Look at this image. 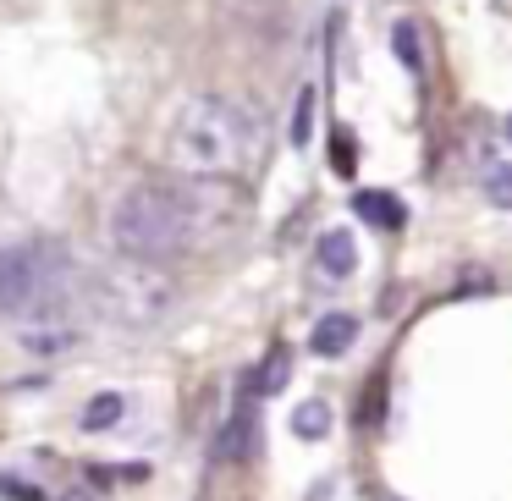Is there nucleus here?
Instances as JSON below:
<instances>
[{
	"label": "nucleus",
	"instance_id": "nucleus-1",
	"mask_svg": "<svg viewBox=\"0 0 512 501\" xmlns=\"http://www.w3.org/2000/svg\"><path fill=\"white\" fill-rule=\"evenodd\" d=\"M265 144V122H259L254 105L221 100V94H204L188 111L177 116V133H171V166L182 177H237L243 166L259 160Z\"/></svg>",
	"mask_w": 512,
	"mask_h": 501
},
{
	"label": "nucleus",
	"instance_id": "nucleus-2",
	"mask_svg": "<svg viewBox=\"0 0 512 501\" xmlns=\"http://www.w3.org/2000/svg\"><path fill=\"white\" fill-rule=\"evenodd\" d=\"M89 309L100 314L105 325H122V331H149L171 314L177 303V281L160 265H144V259H111L105 270H94V281L83 287Z\"/></svg>",
	"mask_w": 512,
	"mask_h": 501
},
{
	"label": "nucleus",
	"instance_id": "nucleus-3",
	"mask_svg": "<svg viewBox=\"0 0 512 501\" xmlns=\"http://www.w3.org/2000/svg\"><path fill=\"white\" fill-rule=\"evenodd\" d=\"M111 243L122 259H144V265H166V259L188 254L193 237L182 221L171 188H133L116 199L111 210Z\"/></svg>",
	"mask_w": 512,
	"mask_h": 501
},
{
	"label": "nucleus",
	"instance_id": "nucleus-4",
	"mask_svg": "<svg viewBox=\"0 0 512 501\" xmlns=\"http://www.w3.org/2000/svg\"><path fill=\"white\" fill-rule=\"evenodd\" d=\"M182 221H188L193 243H210V237H232L248 221V199L237 193L232 177H188L171 188Z\"/></svg>",
	"mask_w": 512,
	"mask_h": 501
},
{
	"label": "nucleus",
	"instance_id": "nucleus-5",
	"mask_svg": "<svg viewBox=\"0 0 512 501\" xmlns=\"http://www.w3.org/2000/svg\"><path fill=\"white\" fill-rule=\"evenodd\" d=\"M353 342H358V320H353V314H325V320L314 325V336H309V347H314L320 358L347 353Z\"/></svg>",
	"mask_w": 512,
	"mask_h": 501
},
{
	"label": "nucleus",
	"instance_id": "nucleus-6",
	"mask_svg": "<svg viewBox=\"0 0 512 501\" xmlns=\"http://www.w3.org/2000/svg\"><path fill=\"white\" fill-rule=\"evenodd\" d=\"M353 210L364 215L369 226H391V232H397V226L408 221V210H402V199H397V193H380V188H364V193L353 199Z\"/></svg>",
	"mask_w": 512,
	"mask_h": 501
},
{
	"label": "nucleus",
	"instance_id": "nucleus-7",
	"mask_svg": "<svg viewBox=\"0 0 512 501\" xmlns=\"http://www.w3.org/2000/svg\"><path fill=\"white\" fill-rule=\"evenodd\" d=\"M320 270H325V276H353V270H358L353 232H342V226H336V232L320 237Z\"/></svg>",
	"mask_w": 512,
	"mask_h": 501
},
{
	"label": "nucleus",
	"instance_id": "nucleus-8",
	"mask_svg": "<svg viewBox=\"0 0 512 501\" xmlns=\"http://www.w3.org/2000/svg\"><path fill=\"white\" fill-rule=\"evenodd\" d=\"M287 375H292V347H270L265 364L248 375V391H254V397H276V391L287 386Z\"/></svg>",
	"mask_w": 512,
	"mask_h": 501
},
{
	"label": "nucleus",
	"instance_id": "nucleus-9",
	"mask_svg": "<svg viewBox=\"0 0 512 501\" xmlns=\"http://www.w3.org/2000/svg\"><path fill=\"white\" fill-rule=\"evenodd\" d=\"M254 446V408L232 413V424L221 430V441H215V463H237V457Z\"/></svg>",
	"mask_w": 512,
	"mask_h": 501
},
{
	"label": "nucleus",
	"instance_id": "nucleus-10",
	"mask_svg": "<svg viewBox=\"0 0 512 501\" xmlns=\"http://www.w3.org/2000/svg\"><path fill=\"white\" fill-rule=\"evenodd\" d=\"M122 413H127V397H122V391H100V397L83 408V430H89V435L116 430V424H122Z\"/></svg>",
	"mask_w": 512,
	"mask_h": 501
},
{
	"label": "nucleus",
	"instance_id": "nucleus-11",
	"mask_svg": "<svg viewBox=\"0 0 512 501\" xmlns=\"http://www.w3.org/2000/svg\"><path fill=\"white\" fill-rule=\"evenodd\" d=\"M325 430H331V408H325V402H303V408L292 413V435H298V441H320Z\"/></svg>",
	"mask_w": 512,
	"mask_h": 501
},
{
	"label": "nucleus",
	"instance_id": "nucleus-12",
	"mask_svg": "<svg viewBox=\"0 0 512 501\" xmlns=\"http://www.w3.org/2000/svg\"><path fill=\"white\" fill-rule=\"evenodd\" d=\"M485 199L496 204V210H512V166H507V160L485 171Z\"/></svg>",
	"mask_w": 512,
	"mask_h": 501
},
{
	"label": "nucleus",
	"instance_id": "nucleus-13",
	"mask_svg": "<svg viewBox=\"0 0 512 501\" xmlns=\"http://www.w3.org/2000/svg\"><path fill=\"white\" fill-rule=\"evenodd\" d=\"M309 127H314V89H303L298 105H292V144H309Z\"/></svg>",
	"mask_w": 512,
	"mask_h": 501
},
{
	"label": "nucleus",
	"instance_id": "nucleus-14",
	"mask_svg": "<svg viewBox=\"0 0 512 501\" xmlns=\"http://www.w3.org/2000/svg\"><path fill=\"white\" fill-rule=\"evenodd\" d=\"M331 171H336V177H353V171H358L353 133H336V138H331Z\"/></svg>",
	"mask_w": 512,
	"mask_h": 501
},
{
	"label": "nucleus",
	"instance_id": "nucleus-15",
	"mask_svg": "<svg viewBox=\"0 0 512 501\" xmlns=\"http://www.w3.org/2000/svg\"><path fill=\"white\" fill-rule=\"evenodd\" d=\"M391 45H397V56H402V67H408V72H419V67H424V56H419V34H413L408 23H402L397 34H391Z\"/></svg>",
	"mask_w": 512,
	"mask_h": 501
},
{
	"label": "nucleus",
	"instance_id": "nucleus-16",
	"mask_svg": "<svg viewBox=\"0 0 512 501\" xmlns=\"http://www.w3.org/2000/svg\"><path fill=\"white\" fill-rule=\"evenodd\" d=\"M0 496H12V501H45V490L23 485V479H12V474H0Z\"/></svg>",
	"mask_w": 512,
	"mask_h": 501
},
{
	"label": "nucleus",
	"instance_id": "nucleus-17",
	"mask_svg": "<svg viewBox=\"0 0 512 501\" xmlns=\"http://www.w3.org/2000/svg\"><path fill=\"white\" fill-rule=\"evenodd\" d=\"M67 501H94V496H83V490H78V496H67Z\"/></svg>",
	"mask_w": 512,
	"mask_h": 501
},
{
	"label": "nucleus",
	"instance_id": "nucleus-18",
	"mask_svg": "<svg viewBox=\"0 0 512 501\" xmlns=\"http://www.w3.org/2000/svg\"><path fill=\"white\" fill-rule=\"evenodd\" d=\"M507 138H512V116H507Z\"/></svg>",
	"mask_w": 512,
	"mask_h": 501
},
{
	"label": "nucleus",
	"instance_id": "nucleus-19",
	"mask_svg": "<svg viewBox=\"0 0 512 501\" xmlns=\"http://www.w3.org/2000/svg\"><path fill=\"white\" fill-rule=\"evenodd\" d=\"M380 501H402V496H380Z\"/></svg>",
	"mask_w": 512,
	"mask_h": 501
}]
</instances>
